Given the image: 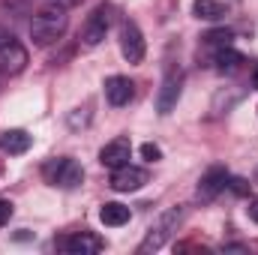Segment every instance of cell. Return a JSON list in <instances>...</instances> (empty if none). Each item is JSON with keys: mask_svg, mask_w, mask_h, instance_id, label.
I'll return each mask as SVG.
<instances>
[{"mask_svg": "<svg viewBox=\"0 0 258 255\" xmlns=\"http://www.w3.org/2000/svg\"><path fill=\"white\" fill-rule=\"evenodd\" d=\"M66 24H69L66 9L48 3L45 9H39V12L33 15V21H30V39H33L39 48H45V45H51V42H57V39L63 36Z\"/></svg>", "mask_w": 258, "mask_h": 255, "instance_id": "obj_1", "label": "cell"}, {"mask_svg": "<svg viewBox=\"0 0 258 255\" xmlns=\"http://www.w3.org/2000/svg\"><path fill=\"white\" fill-rule=\"evenodd\" d=\"M42 177H45L51 186H57V189H78V186L84 183V168H81L75 159L60 156V159L45 162Z\"/></svg>", "mask_w": 258, "mask_h": 255, "instance_id": "obj_2", "label": "cell"}, {"mask_svg": "<svg viewBox=\"0 0 258 255\" xmlns=\"http://www.w3.org/2000/svg\"><path fill=\"white\" fill-rule=\"evenodd\" d=\"M111 21H114V9H111L108 3H99V6L87 15V21H84V27H81V42H84L87 48H96V45L105 39Z\"/></svg>", "mask_w": 258, "mask_h": 255, "instance_id": "obj_3", "label": "cell"}, {"mask_svg": "<svg viewBox=\"0 0 258 255\" xmlns=\"http://www.w3.org/2000/svg\"><path fill=\"white\" fill-rule=\"evenodd\" d=\"M180 219H183V210H180V207H174V210L162 213V216H159V222H156V225L147 231V237L141 240L138 252H150V249H159V246H162V243L171 237V231H177Z\"/></svg>", "mask_w": 258, "mask_h": 255, "instance_id": "obj_4", "label": "cell"}, {"mask_svg": "<svg viewBox=\"0 0 258 255\" xmlns=\"http://www.w3.org/2000/svg\"><path fill=\"white\" fill-rule=\"evenodd\" d=\"M24 66H27V51H24V45H21L12 33L0 30V72H3V75H18Z\"/></svg>", "mask_w": 258, "mask_h": 255, "instance_id": "obj_5", "label": "cell"}, {"mask_svg": "<svg viewBox=\"0 0 258 255\" xmlns=\"http://www.w3.org/2000/svg\"><path fill=\"white\" fill-rule=\"evenodd\" d=\"M120 54L129 63H141L144 60V36H141L135 21H123L120 24Z\"/></svg>", "mask_w": 258, "mask_h": 255, "instance_id": "obj_6", "label": "cell"}, {"mask_svg": "<svg viewBox=\"0 0 258 255\" xmlns=\"http://www.w3.org/2000/svg\"><path fill=\"white\" fill-rule=\"evenodd\" d=\"M147 183V171L138 168V165H120V168H111V189L117 192H138Z\"/></svg>", "mask_w": 258, "mask_h": 255, "instance_id": "obj_7", "label": "cell"}, {"mask_svg": "<svg viewBox=\"0 0 258 255\" xmlns=\"http://www.w3.org/2000/svg\"><path fill=\"white\" fill-rule=\"evenodd\" d=\"M180 84H183V75H180L177 69H168L165 78H162L159 96H156V108H159V114H171V108H174L177 99H180Z\"/></svg>", "mask_w": 258, "mask_h": 255, "instance_id": "obj_8", "label": "cell"}, {"mask_svg": "<svg viewBox=\"0 0 258 255\" xmlns=\"http://www.w3.org/2000/svg\"><path fill=\"white\" fill-rule=\"evenodd\" d=\"M225 186H228V174H225V168L216 165V168H210V171L198 180V192H195V195H198L201 204H207V201H213Z\"/></svg>", "mask_w": 258, "mask_h": 255, "instance_id": "obj_9", "label": "cell"}, {"mask_svg": "<svg viewBox=\"0 0 258 255\" xmlns=\"http://www.w3.org/2000/svg\"><path fill=\"white\" fill-rule=\"evenodd\" d=\"M129 156H132L129 138H114V141H108V144L99 150V162H102L105 168H120V165H126Z\"/></svg>", "mask_w": 258, "mask_h": 255, "instance_id": "obj_10", "label": "cell"}, {"mask_svg": "<svg viewBox=\"0 0 258 255\" xmlns=\"http://www.w3.org/2000/svg\"><path fill=\"white\" fill-rule=\"evenodd\" d=\"M66 252H72V255H96V252H102V240L96 237V234H90V231H78V234H72V237H66L63 243Z\"/></svg>", "mask_w": 258, "mask_h": 255, "instance_id": "obj_11", "label": "cell"}, {"mask_svg": "<svg viewBox=\"0 0 258 255\" xmlns=\"http://www.w3.org/2000/svg\"><path fill=\"white\" fill-rule=\"evenodd\" d=\"M132 93H135V84L129 81L126 75H111L105 81V99L111 105H126L129 99H132Z\"/></svg>", "mask_w": 258, "mask_h": 255, "instance_id": "obj_12", "label": "cell"}, {"mask_svg": "<svg viewBox=\"0 0 258 255\" xmlns=\"http://www.w3.org/2000/svg\"><path fill=\"white\" fill-rule=\"evenodd\" d=\"M0 150L9 153V156H21V153L30 150V135L24 129H6L0 135Z\"/></svg>", "mask_w": 258, "mask_h": 255, "instance_id": "obj_13", "label": "cell"}, {"mask_svg": "<svg viewBox=\"0 0 258 255\" xmlns=\"http://www.w3.org/2000/svg\"><path fill=\"white\" fill-rule=\"evenodd\" d=\"M129 207H123L120 201H105L102 204V210H99V219L105 222V225H111V228H117V225H126L129 222Z\"/></svg>", "mask_w": 258, "mask_h": 255, "instance_id": "obj_14", "label": "cell"}, {"mask_svg": "<svg viewBox=\"0 0 258 255\" xmlns=\"http://www.w3.org/2000/svg\"><path fill=\"white\" fill-rule=\"evenodd\" d=\"M192 12H195V18H201V21H222L225 18V6L219 0H195Z\"/></svg>", "mask_w": 258, "mask_h": 255, "instance_id": "obj_15", "label": "cell"}, {"mask_svg": "<svg viewBox=\"0 0 258 255\" xmlns=\"http://www.w3.org/2000/svg\"><path fill=\"white\" fill-rule=\"evenodd\" d=\"M240 66H243V54H237L231 45H225V48H219V51H216V69H219V72L234 75Z\"/></svg>", "mask_w": 258, "mask_h": 255, "instance_id": "obj_16", "label": "cell"}, {"mask_svg": "<svg viewBox=\"0 0 258 255\" xmlns=\"http://www.w3.org/2000/svg\"><path fill=\"white\" fill-rule=\"evenodd\" d=\"M204 39L213 42V45H219V48H225V45L231 42V33H228V30H216V33H207Z\"/></svg>", "mask_w": 258, "mask_h": 255, "instance_id": "obj_17", "label": "cell"}, {"mask_svg": "<svg viewBox=\"0 0 258 255\" xmlns=\"http://www.w3.org/2000/svg\"><path fill=\"white\" fill-rule=\"evenodd\" d=\"M141 156H144L147 162H156V159H162V150H159L156 144H144V147H141Z\"/></svg>", "mask_w": 258, "mask_h": 255, "instance_id": "obj_18", "label": "cell"}, {"mask_svg": "<svg viewBox=\"0 0 258 255\" xmlns=\"http://www.w3.org/2000/svg\"><path fill=\"white\" fill-rule=\"evenodd\" d=\"M9 216H12V201H6V198H0V228L9 222Z\"/></svg>", "mask_w": 258, "mask_h": 255, "instance_id": "obj_19", "label": "cell"}, {"mask_svg": "<svg viewBox=\"0 0 258 255\" xmlns=\"http://www.w3.org/2000/svg\"><path fill=\"white\" fill-rule=\"evenodd\" d=\"M51 6H60V9H72V6H78L81 0H48Z\"/></svg>", "mask_w": 258, "mask_h": 255, "instance_id": "obj_20", "label": "cell"}, {"mask_svg": "<svg viewBox=\"0 0 258 255\" xmlns=\"http://www.w3.org/2000/svg\"><path fill=\"white\" fill-rule=\"evenodd\" d=\"M231 183H234V192H240V195H243V192H246V180H240V177H234V180H231Z\"/></svg>", "mask_w": 258, "mask_h": 255, "instance_id": "obj_21", "label": "cell"}, {"mask_svg": "<svg viewBox=\"0 0 258 255\" xmlns=\"http://www.w3.org/2000/svg\"><path fill=\"white\" fill-rule=\"evenodd\" d=\"M249 216H252V219L258 222V198L252 201V204H249Z\"/></svg>", "mask_w": 258, "mask_h": 255, "instance_id": "obj_22", "label": "cell"}, {"mask_svg": "<svg viewBox=\"0 0 258 255\" xmlns=\"http://www.w3.org/2000/svg\"><path fill=\"white\" fill-rule=\"evenodd\" d=\"M252 87H255V90H258V66H255V69H252Z\"/></svg>", "mask_w": 258, "mask_h": 255, "instance_id": "obj_23", "label": "cell"}, {"mask_svg": "<svg viewBox=\"0 0 258 255\" xmlns=\"http://www.w3.org/2000/svg\"><path fill=\"white\" fill-rule=\"evenodd\" d=\"M255 183H258V168H255Z\"/></svg>", "mask_w": 258, "mask_h": 255, "instance_id": "obj_24", "label": "cell"}]
</instances>
